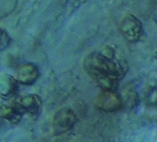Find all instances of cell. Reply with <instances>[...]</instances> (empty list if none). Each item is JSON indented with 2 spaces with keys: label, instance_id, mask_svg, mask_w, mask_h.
Here are the masks:
<instances>
[{
  "label": "cell",
  "instance_id": "1",
  "mask_svg": "<svg viewBox=\"0 0 157 142\" xmlns=\"http://www.w3.org/2000/svg\"><path fill=\"white\" fill-rule=\"evenodd\" d=\"M83 67L100 87L112 91L117 87L128 70L124 58L110 47H105L101 51L88 54L84 59Z\"/></svg>",
  "mask_w": 157,
  "mask_h": 142
},
{
  "label": "cell",
  "instance_id": "2",
  "mask_svg": "<svg viewBox=\"0 0 157 142\" xmlns=\"http://www.w3.org/2000/svg\"><path fill=\"white\" fill-rule=\"evenodd\" d=\"M141 21L132 15L124 18L120 24V31L124 37L131 42H137L143 33Z\"/></svg>",
  "mask_w": 157,
  "mask_h": 142
},
{
  "label": "cell",
  "instance_id": "3",
  "mask_svg": "<svg viewBox=\"0 0 157 142\" xmlns=\"http://www.w3.org/2000/svg\"><path fill=\"white\" fill-rule=\"evenodd\" d=\"M40 72L34 64L26 62L21 64L17 70V81L23 85H32L38 79Z\"/></svg>",
  "mask_w": 157,
  "mask_h": 142
},
{
  "label": "cell",
  "instance_id": "4",
  "mask_svg": "<svg viewBox=\"0 0 157 142\" xmlns=\"http://www.w3.org/2000/svg\"><path fill=\"white\" fill-rule=\"evenodd\" d=\"M18 82L10 75L3 73L0 75V96L9 99L15 96L18 91Z\"/></svg>",
  "mask_w": 157,
  "mask_h": 142
},
{
  "label": "cell",
  "instance_id": "5",
  "mask_svg": "<svg viewBox=\"0 0 157 142\" xmlns=\"http://www.w3.org/2000/svg\"><path fill=\"white\" fill-rule=\"evenodd\" d=\"M75 116L72 111L68 108L60 110L54 118V127L57 131H64L74 124Z\"/></svg>",
  "mask_w": 157,
  "mask_h": 142
},
{
  "label": "cell",
  "instance_id": "6",
  "mask_svg": "<svg viewBox=\"0 0 157 142\" xmlns=\"http://www.w3.org/2000/svg\"><path fill=\"white\" fill-rule=\"evenodd\" d=\"M24 113L25 111L31 114H37L39 110L40 101L39 97L34 94H26L20 99V102H17Z\"/></svg>",
  "mask_w": 157,
  "mask_h": 142
},
{
  "label": "cell",
  "instance_id": "7",
  "mask_svg": "<svg viewBox=\"0 0 157 142\" xmlns=\"http://www.w3.org/2000/svg\"><path fill=\"white\" fill-rule=\"evenodd\" d=\"M0 111L4 118L12 122L18 121L24 113L23 109L18 103L11 106L2 105L0 108Z\"/></svg>",
  "mask_w": 157,
  "mask_h": 142
},
{
  "label": "cell",
  "instance_id": "8",
  "mask_svg": "<svg viewBox=\"0 0 157 142\" xmlns=\"http://www.w3.org/2000/svg\"><path fill=\"white\" fill-rule=\"evenodd\" d=\"M11 41V38L7 32L0 28V51L6 49Z\"/></svg>",
  "mask_w": 157,
  "mask_h": 142
},
{
  "label": "cell",
  "instance_id": "9",
  "mask_svg": "<svg viewBox=\"0 0 157 142\" xmlns=\"http://www.w3.org/2000/svg\"><path fill=\"white\" fill-rule=\"evenodd\" d=\"M147 80L150 87L157 88V71L151 72L148 77Z\"/></svg>",
  "mask_w": 157,
  "mask_h": 142
}]
</instances>
